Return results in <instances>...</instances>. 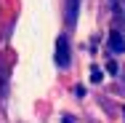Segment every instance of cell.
<instances>
[{
    "mask_svg": "<svg viewBox=\"0 0 125 123\" xmlns=\"http://www.w3.org/2000/svg\"><path fill=\"white\" fill-rule=\"evenodd\" d=\"M53 59H56V64H59L61 70H67V67L72 64V51H69V40H67L64 35L56 40V56H53Z\"/></svg>",
    "mask_w": 125,
    "mask_h": 123,
    "instance_id": "obj_1",
    "label": "cell"
},
{
    "mask_svg": "<svg viewBox=\"0 0 125 123\" xmlns=\"http://www.w3.org/2000/svg\"><path fill=\"white\" fill-rule=\"evenodd\" d=\"M77 11H80V0H64V19L69 29L77 27Z\"/></svg>",
    "mask_w": 125,
    "mask_h": 123,
    "instance_id": "obj_2",
    "label": "cell"
},
{
    "mask_svg": "<svg viewBox=\"0 0 125 123\" xmlns=\"http://www.w3.org/2000/svg\"><path fill=\"white\" fill-rule=\"evenodd\" d=\"M109 48L115 51V54H123V51H125V38L117 32V29L109 32Z\"/></svg>",
    "mask_w": 125,
    "mask_h": 123,
    "instance_id": "obj_3",
    "label": "cell"
},
{
    "mask_svg": "<svg viewBox=\"0 0 125 123\" xmlns=\"http://www.w3.org/2000/svg\"><path fill=\"white\" fill-rule=\"evenodd\" d=\"M109 8H112L115 19H125V0H109Z\"/></svg>",
    "mask_w": 125,
    "mask_h": 123,
    "instance_id": "obj_4",
    "label": "cell"
},
{
    "mask_svg": "<svg viewBox=\"0 0 125 123\" xmlns=\"http://www.w3.org/2000/svg\"><path fill=\"white\" fill-rule=\"evenodd\" d=\"M106 70L115 75V72H117V62H106Z\"/></svg>",
    "mask_w": 125,
    "mask_h": 123,
    "instance_id": "obj_5",
    "label": "cell"
}]
</instances>
